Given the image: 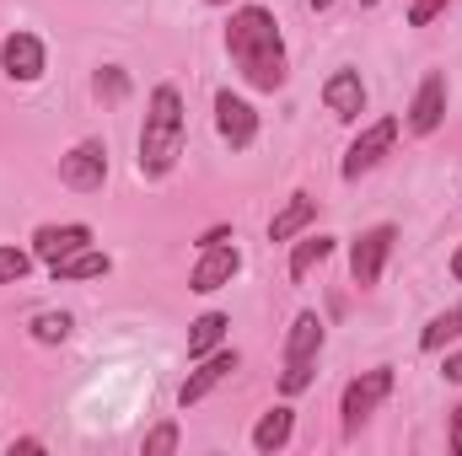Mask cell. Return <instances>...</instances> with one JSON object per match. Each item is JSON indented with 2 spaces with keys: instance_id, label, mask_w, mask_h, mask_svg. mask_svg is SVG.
<instances>
[{
  "instance_id": "obj_7",
  "label": "cell",
  "mask_w": 462,
  "mask_h": 456,
  "mask_svg": "<svg viewBox=\"0 0 462 456\" xmlns=\"http://www.w3.org/2000/svg\"><path fill=\"white\" fill-rule=\"evenodd\" d=\"M60 183L70 194H103L108 183V140H76L65 156H60Z\"/></svg>"
},
{
  "instance_id": "obj_2",
  "label": "cell",
  "mask_w": 462,
  "mask_h": 456,
  "mask_svg": "<svg viewBox=\"0 0 462 456\" xmlns=\"http://www.w3.org/2000/svg\"><path fill=\"white\" fill-rule=\"evenodd\" d=\"M183 145H189V108H183V92L172 81L151 87L145 97V123H140V140H134V172L145 183H162L178 161H183Z\"/></svg>"
},
{
  "instance_id": "obj_14",
  "label": "cell",
  "mask_w": 462,
  "mask_h": 456,
  "mask_svg": "<svg viewBox=\"0 0 462 456\" xmlns=\"http://www.w3.org/2000/svg\"><path fill=\"white\" fill-rule=\"evenodd\" d=\"M323 108L339 118V123H360L365 114V81H360V70H334L328 81H323Z\"/></svg>"
},
{
  "instance_id": "obj_26",
  "label": "cell",
  "mask_w": 462,
  "mask_h": 456,
  "mask_svg": "<svg viewBox=\"0 0 462 456\" xmlns=\"http://www.w3.org/2000/svg\"><path fill=\"white\" fill-rule=\"evenodd\" d=\"M441 376L462 387V349H441Z\"/></svg>"
},
{
  "instance_id": "obj_24",
  "label": "cell",
  "mask_w": 462,
  "mask_h": 456,
  "mask_svg": "<svg viewBox=\"0 0 462 456\" xmlns=\"http://www.w3.org/2000/svg\"><path fill=\"white\" fill-rule=\"evenodd\" d=\"M178 441H183V435H178V424L167 419V424H156V430H145V441H140V451H145V456H172V451H178Z\"/></svg>"
},
{
  "instance_id": "obj_8",
  "label": "cell",
  "mask_w": 462,
  "mask_h": 456,
  "mask_svg": "<svg viewBox=\"0 0 462 456\" xmlns=\"http://www.w3.org/2000/svg\"><path fill=\"white\" fill-rule=\"evenodd\" d=\"M0 70H5L16 87L43 81V70H49V49H43V38H38V32H27V27L5 32V38H0Z\"/></svg>"
},
{
  "instance_id": "obj_19",
  "label": "cell",
  "mask_w": 462,
  "mask_h": 456,
  "mask_svg": "<svg viewBox=\"0 0 462 456\" xmlns=\"http://www.w3.org/2000/svg\"><path fill=\"white\" fill-rule=\"evenodd\" d=\"M226 328H231L226 312H199V317L189 323V360H205L210 349H221V343H226Z\"/></svg>"
},
{
  "instance_id": "obj_1",
  "label": "cell",
  "mask_w": 462,
  "mask_h": 456,
  "mask_svg": "<svg viewBox=\"0 0 462 456\" xmlns=\"http://www.w3.org/2000/svg\"><path fill=\"white\" fill-rule=\"evenodd\" d=\"M226 54H231V70L253 92H280L291 81L285 32H280V16L269 5H236L231 11L226 16Z\"/></svg>"
},
{
  "instance_id": "obj_9",
  "label": "cell",
  "mask_w": 462,
  "mask_h": 456,
  "mask_svg": "<svg viewBox=\"0 0 462 456\" xmlns=\"http://www.w3.org/2000/svg\"><path fill=\"white\" fill-rule=\"evenodd\" d=\"M216 134H221V145H226L231 156L253 150V140H258V108L247 97H236L231 87L216 92Z\"/></svg>"
},
{
  "instance_id": "obj_16",
  "label": "cell",
  "mask_w": 462,
  "mask_h": 456,
  "mask_svg": "<svg viewBox=\"0 0 462 456\" xmlns=\"http://www.w3.org/2000/svg\"><path fill=\"white\" fill-rule=\"evenodd\" d=\"M312 226H318V199H312L307 188H296V194L274 210V221H269V242H285V247H291L301 231H312Z\"/></svg>"
},
{
  "instance_id": "obj_27",
  "label": "cell",
  "mask_w": 462,
  "mask_h": 456,
  "mask_svg": "<svg viewBox=\"0 0 462 456\" xmlns=\"http://www.w3.org/2000/svg\"><path fill=\"white\" fill-rule=\"evenodd\" d=\"M221 242H236V231L231 226H210L205 236H199V247H221Z\"/></svg>"
},
{
  "instance_id": "obj_25",
  "label": "cell",
  "mask_w": 462,
  "mask_h": 456,
  "mask_svg": "<svg viewBox=\"0 0 462 456\" xmlns=\"http://www.w3.org/2000/svg\"><path fill=\"white\" fill-rule=\"evenodd\" d=\"M441 11H452V0H409V27H430Z\"/></svg>"
},
{
  "instance_id": "obj_30",
  "label": "cell",
  "mask_w": 462,
  "mask_h": 456,
  "mask_svg": "<svg viewBox=\"0 0 462 456\" xmlns=\"http://www.w3.org/2000/svg\"><path fill=\"white\" fill-rule=\"evenodd\" d=\"M447 269H452V279H457V285H462V247H457V252H452V263H447Z\"/></svg>"
},
{
  "instance_id": "obj_3",
  "label": "cell",
  "mask_w": 462,
  "mask_h": 456,
  "mask_svg": "<svg viewBox=\"0 0 462 456\" xmlns=\"http://www.w3.org/2000/svg\"><path fill=\"white\" fill-rule=\"evenodd\" d=\"M323 343H328V323H323L318 312H296V317H291V333L280 343V392H285V397H301V392L318 381Z\"/></svg>"
},
{
  "instance_id": "obj_23",
  "label": "cell",
  "mask_w": 462,
  "mask_h": 456,
  "mask_svg": "<svg viewBox=\"0 0 462 456\" xmlns=\"http://www.w3.org/2000/svg\"><path fill=\"white\" fill-rule=\"evenodd\" d=\"M92 92H97L103 103H124V97H129V70H124V65H103L97 81H92Z\"/></svg>"
},
{
  "instance_id": "obj_22",
  "label": "cell",
  "mask_w": 462,
  "mask_h": 456,
  "mask_svg": "<svg viewBox=\"0 0 462 456\" xmlns=\"http://www.w3.org/2000/svg\"><path fill=\"white\" fill-rule=\"evenodd\" d=\"M32 247H16V242H0V285H22L32 274Z\"/></svg>"
},
{
  "instance_id": "obj_4",
  "label": "cell",
  "mask_w": 462,
  "mask_h": 456,
  "mask_svg": "<svg viewBox=\"0 0 462 456\" xmlns=\"http://www.w3.org/2000/svg\"><path fill=\"white\" fill-rule=\"evenodd\" d=\"M393 247H398V226L393 221H376V226H365L360 236H349V285L360 296L382 285V269H387Z\"/></svg>"
},
{
  "instance_id": "obj_29",
  "label": "cell",
  "mask_w": 462,
  "mask_h": 456,
  "mask_svg": "<svg viewBox=\"0 0 462 456\" xmlns=\"http://www.w3.org/2000/svg\"><path fill=\"white\" fill-rule=\"evenodd\" d=\"M22 451H43V441H38V435H22V441H11V456H22Z\"/></svg>"
},
{
  "instance_id": "obj_33",
  "label": "cell",
  "mask_w": 462,
  "mask_h": 456,
  "mask_svg": "<svg viewBox=\"0 0 462 456\" xmlns=\"http://www.w3.org/2000/svg\"><path fill=\"white\" fill-rule=\"evenodd\" d=\"M360 5H376V0H360Z\"/></svg>"
},
{
  "instance_id": "obj_5",
  "label": "cell",
  "mask_w": 462,
  "mask_h": 456,
  "mask_svg": "<svg viewBox=\"0 0 462 456\" xmlns=\"http://www.w3.org/2000/svg\"><path fill=\"white\" fill-rule=\"evenodd\" d=\"M393 365H371V370H360L355 381H345V392H339V424H345V435H360V424L393 397Z\"/></svg>"
},
{
  "instance_id": "obj_31",
  "label": "cell",
  "mask_w": 462,
  "mask_h": 456,
  "mask_svg": "<svg viewBox=\"0 0 462 456\" xmlns=\"http://www.w3.org/2000/svg\"><path fill=\"white\" fill-rule=\"evenodd\" d=\"M307 5H312V11H328V5H334V0H307Z\"/></svg>"
},
{
  "instance_id": "obj_15",
  "label": "cell",
  "mask_w": 462,
  "mask_h": 456,
  "mask_svg": "<svg viewBox=\"0 0 462 456\" xmlns=\"http://www.w3.org/2000/svg\"><path fill=\"white\" fill-rule=\"evenodd\" d=\"M334 247H339V236H323V231H301L296 242H291V263H285V274H291V285H307L328 258H334Z\"/></svg>"
},
{
  "instance_id": "obj_17",
  "label": "cell",
  "mask_w": 462,
  "mask_h": 456,
  "mask_svg": "<svg viewBox=\"0 0 462 456\" xmlns=\"http://www.w3.org/2000/svg\"><path fill=\"white\" fill-rule=\"evenodd\" d=\"M291 435H296V408L291 403H274L269 414H258V424H253V451L258 456H274L291 446Z\"/></svg>"
},
{
  "instance_id": "obj_28",
  "label": "cell",
  "mask_w": 462,
  "mask_h": 456,
  "mask_svg": "<svg viewBox=\"0 0 462 456\" xmlns=\"http://www.w3.org/2000/svg\"><path fill=\"white\" fill-rule=\"evenodd\" d=\"M447 446H452V451L462 456V403L452 408V430H447Z\"/></svg>"
},
{
  "instance_id": "obj_32",
  "label": "cell",
  "mask_w": 462,
  "mask_h": 456,
  "mask_svg": "<svg viewBox=\"0 0 462 456\" xmlns=\"http://www.w3.org/2000/svg\"><path fill=\"white\" fill-rule=\"evenodd\" d=\"M205 5H231V0H205Z\"/></svg>"
},
{
  "instance_id": "obj_10",
  "label": "cell",
  "mask_w": 462,
  "mask_h": 456,
  "mask_svg": "<svg viewBox=\"0 0 462 456\" xmlns=\"http://www.w3.org/2000/svg\"><path fill=\"white\" fill-rule=\"evenodd\" d=\"M447 97H452V87H447V70H430L425 81H420V92H414V103H409V114H403V129L409 134H436L441 123H447Z\"/></svg>"
},
{
  "instance_id": "obj_18",
  "label": "cell",
  "mask_w": 462,
  "mask_h": 456,
  "mask_svg": "<svg viewBox=\"0 0 462 456\" xmlns=\"http://www.w3.org/2000/svg\"><path fill=\"white\" fill-rule=\"evenodd\" d=\"M114 269V258L103 252V247H81V252H70V258H60V263H49V274H54V285H81V279H103Z\"/></svg>"
},
{
  "instance_id": "obj_21",
  "label": "cell",
  "mask_w": 462,
  "mask_h": 456,
  "mask_svg": "<svg viewBox=\"0 0 462 456\" xmlns=\"http://www.w3.org/2000/svg\"><path fill=\"white\" fill-rule=\"evenodd\" d=\"M27 333H32V343H65L76 333V317L70 312H32Z\"/></svg>"
},
{
  "instance_id": "obj_20",
  "label": "cell",
  "mask_w": 462,
  "mask_h": 456,
  "mask_svg": "<svg viewBox=\"0 0 462 456\" xmlns=\"http://www.w3.org/2000/svg\"><path fill=\"white\" fill-rule=\"evenodd\" d=\"M462 339V301H452L447 312H436L430 323H425V333H420V349L425 354H441V349H452Z\"/></svg>"
},
{
  "instance_id": "obj_12",
  "label": "cell",
  "mask_w": 462,
  "mask_h": 456,
  "mask_svg": "<svg viewBox=\"0 0 462 456\" xmlns=\"http://www.w3.org/2000/svg\"><path fill=\"white\" fill-rule=\"evenodd\" d=\"M236 365H242V354H236V349H226V343H221V349H210L205 360H194L189 381L178 387V403H183V408L205 403V397H210V392H216V387H221L226 376H236Z\"/></svg>"
},
{
  "instance_id": "obj_13",
  "label": "cell",
  "mask_w": 462,
  "mask_h": 456,
  "mask_svg": "<svg viewBox=\"0 0 462 456\" xmlns=\"http://www.w3.org/2000/svg\"><path fill=\"white\" fill-rule=\"evenodd\" d=\"M81 247H92V226L87 221H49V226L32 231V258L38 263H60V258H70Z\"/></svg>"
},
{
  "instance_id": "obj_6",
  "label": "cell",
  "mask_w": 462,
  "mask_h": 456,
  "mask_svg": "<svg viewBox=\"0 0 462 456\" xmlns=\"http://www.w3.org/2000/svg\"><path fill=\"white\" fill-rule=\"evenodd\" d=\"M398 129H403V118H371L355 140H349V150H345V161H339V178L345 183H360L365 172H376L382 161H387V150L398 145Z\"/></svg>"
},
{
  "instance_id": "obj_11",
  "label": "cell",
  "mask_w": 462,
  "mask_h": 456,
  "mask_svg": "<svg viewBox=\"0 0 462 456\" xmlns=\"http://www.w3.org/2000/svg\"><path fill=\"white\" fill-rule=\"evenodd\" d=\"M236 274H242V252H236V242L199 247V258H194V269H189V290H194V296H216V290H226Z\"/></svg>"
}]
</instances>
